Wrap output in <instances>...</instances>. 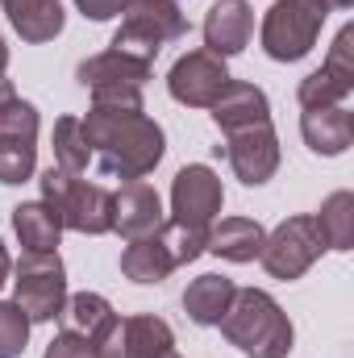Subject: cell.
Masks as SVG:
<instances>
[{
	"mask_svg": "<svg viewBox=\"0 0 354 358\" xmlns=\"http://www.w3.org/2000/svg\"><path fill=\"white\" fill-rule=\"evenodd\" d=\"M84 121L92 159L108 179H146L167 155V134L146 108H113V104H92Z\"/></svg>",
	"mask_w": 354,
	"mask_h": 358,
	"instance_id": "obj_1",
	"label": "cell"
},
{
	"mask_svg": "<svg viewBox=\"0 0 354 358\" xmlns=\"http://www.w3.org/2000/svg\"><path fill=\"white\" fill-rule=\"evenodd\" d=\"M217 325H221L225 342L238 346L246 358H288L296 346L292 317L263 287H238Z\"/></svg>",
	"mask_w": 354,
	"mask_h": 358,
	"instance_id": "obj_2",
	"label": "cell"
},
{
	"mask_svg": "<svg viewBox=\"0 0 354 358\" xmlns=\"http://www.w3.org/2000/svg\"><path fill=\"white\" fill-rule=\"evenodd\" d=\"M346 8H354V0H275L263 17V29H259L267 59L300 63L304 55H313L325 17L346 13Z\"/></svg>",
	"mask_w": 354,
	"mask_h": 358,
	"instance_id": "obj_3",
	"label": "cell"
},
{
	"mask_svg": "<svg viewBox=\"0 0 354 358\" xmlns=\"http://www.w3.org/2000/svg\"><path fill=\"white\" fill-rule=\"evenodd\" d=\"M187 34V17H183V0H125L121 8V25L108 42V50L155 67L159 50L167 42H179Z\"/></svg>",
	"mask_w": 354,
	"mask_h": 358,
	"instance_id": "obj_4",
	"label": "cell"
},
{
	"mask_svg": "<svg viewBox=\"0 0 354 358\" xmlns=\"http://www.w3.org/2000/svg\"><path fill=\"white\" fill-rule=\"evenodd\" d=\"M38 183H42V204L55 208V217L63 221V229L88 234V238L113 234V192L108 187L88 183V179H80V176H67L55 163L42 171Z\"/></svg>",
	"mask_w": 354,
	"mask_h": 358,
	"instance_id": "obj_5",
	"label": "cell"
},
{
	"mask_svg": "<svg viewBox=\"0 0 354 358\" xmlns=\"http://www.w3.org/2000/svg\"><path fill=\"white\" fill-rule=\"evenodd\" d=\"M13 304L29 317V325H46L59 321L63 304H67V267L55 255H21V263L13 267Z\"/></svg>",
	"mask_w": 354,
	"mask_h": 358,
	"instance_id": "obj_6",
	"label": "cell"
},
{
	"mask_svg": "<svg viewBox=\"0 0 354 358\" xmlns=\"http://www.w3.org/2000/svg\"><path fill=\"white\" fill-rule=\"evenodd\" d=\"M321 255H325L321 229H317L313 213H300V217L279 221V225L263 238V255H259V263H263V271L271 275V279L292 283V279H300L304 271L313 267Z\"/></svg>",
	"mask_w": 354,
	"mask_h": 358,
	"instance_id": "obj_7",
	"label": "cell"
},
{
	"mask_svg": "<svg viewBox=\"0 0 354 358\" xmlns=\"http://www.w3.org/2000/svg\"><path fill=\"white\" fill-rule=\"evenodd\" d=\"M155 67H142L117 50H100L88 55L76 67L80 88L92 92V104H113V108H142V88L150 80Z\"/></svg>",
	"mask_w": 354,
	"mask_h": 358,
	"instance_id": "obj_8",
	"label": "cell"
},
{
	"mask_svg": "<svg viewBox=\"0 0 354 358\" xmlns=\"http://www.w3.org/2000/svg\"><path fill=\"white\" fill-rule=\"evenodd\" d=\"M225 208V187L221 176L204 163H187L179 167L171 179V217L176 225H192V229H208Z\"/></svg>",
	"mask_w": 354,
	"mask_h": 358,
	"instance_id": "obj_9",
	"label": "cell"
},
{
	"mask_svg": "<svg viewBox=\"0 0 354 358\" xmlns=\"http://www.w3.org/2000/svg\"><path fill=\"white\" fill-rule=\"evenodd\" d=\"M351 92H354V25H342L325 63L300 80L296 100H300V108H334V104H346Z\"/></svg>",
	"mask_w": 354,
	"mask_h": 358,
	"instance_id": "obj_10",
	"label": "cell"
},
{
	"mask_svg": "<svg viewBox=\"0 0 354 358\" xmlns=\"http://www.w3.org/2000/svg\"><path fill=\"white\" fill-rule=\"evenodd\" d=\"M229 80H234V76H229L225 59H217V55H208V50H187V55H179L176 63H171V71H167V92H171L176 104L208 108V104L225 92Z\"/></svg>",
	"mask_w": 354,
	"mask_h": 358,
	"instance_id": "obj_11",
	"label": "cell"
},
{
	"mask_svg": "<svg viewBox=\"0 0 354 358\" xmlns=\"http://www.w3.org/2000/svg\"><path fill=\"white\" fill-rule=\"evenodd\" d=\"M225 159L246 187H263L267 179L279 171V134H275V125L263 121V125L229 129L225 134Z\"/></svg>",
	"mask_w": 354,
	"mask_h": 358,
	"instance_id": "obj_12",
	"label": "cell"
},
{
	"mask_svg": "<svg viewBox=\"0 0 354 358\" xmlns=\"http://www.w3.org/2000/svg\"><path fill=\"white\" fill-rule=\"evenodd\" d=\"M167 225L163 200L146 179H129L121 183V192H113V234H121L125 242L150 238Z\"/></svg>",
	"mask_w": 354,
	"mask_h": 358,
	"instance_id": "obj_13",
	"label": "cell"
},
{
	"mask_svg": "<svg viewBox=\"0 0 354 358\" xmlns=\"http://www.w3.org/2000/svg\"><path fill=\"white\" fill-rule=\"evenodd\" d=\"M204 50L217 59H234L250 46L255 38V8L246 0H213L204 13Z\"/></svg>",
	"mask_w": 354,
	"mask_h": 358,
	"instance_id": "obj_14",
	"label": "cell"
},
{
	"mask_svg": "<svg viewBox=\"0 0 354 358\" xmlns=\"http://www.w3.org/2000/svg\"><path fill=\"white\" fill-rule=\"evenodd\" d=\"M300 138L313 155L321 159H338L354 146V113L346 104L334 108H304L300 113Z\"/></svg>",
	"mask_w": 354,
	"mask_h": 358,
	"instance_id": "obj_15",
	"label": "cell"
},
{
	"mask_svg": "<svg viewBox=\"0 0 354 358\" xmlns=\"http://www.w3.org/2000/svg\"><path fill=\"white\" fill-rule=\"evenodd\" d=\"M208 113H213V125H217L221 134H229V129H246V125L271 121V100H267V92L259 88V84L229 80L225 92L208 104Z\"/></svg>",
	"mask_w": 354,
	"mask_h": 358,
	"instance_id": "obj_16",
	"label": "cell"
},
{
	"mask_svg": "<svg viewBox=\"0 0 354 358\" xmlns=\"http://www.w3.org/2000/svg\"><path fill=\"white\" fill-rule=\"evenodd\" d=\"M263 238L267 229L250 217H221L208 225L204 234V250L225 259V263H255L263 255Z\"/></svg>",
	"mask_w": 354,
	"mask_h": 358,
	"instance_id": "obj_17",
	"label": "cell"
},
{
	"mask_svg": "<svg viewBox=\"0 0 354 358\" xmlns=\"http://www.w3.org/2000/svg\"><path fill=\"white\" fill-rule=\"evenodd\" d=\"M0 8L8 13V25L17 29V38L29 46L55 42L67 25V13L59 0H0Z\"/></svg>",
	"mask_w": 354,
	"mask_h": 358,
	"instance_id": "obj_18",
	"label": "cell"
},
{
	"mask_svg": "<svg viewBox=\"0 0 354 358\" xmlns=\"http://www.w3.org/2000/svg\"><path fill=\"white\" fill-rule=\"evenodd\" d=\"M13 234L29 255H55L63 242V221L42 200H21L13 208Z\"/></svg>",
	"mask_w": 354,
	"mask_h": 358,
	"instance_id": "obj_19",
	"label": "cell"
},
{
	"mask_svg": "<svg viewBox=\"0 0 354 358\" xmlns=\"http://www.w3.org/2000/svg\"><path fill=\"white\" fill-rule=\"evenodd\" d=\"M234 292H238V283H234L229 275H217V271L196 275V279L187 283V292H183V313H187L196 325H217V321L225 317Z\"/></svg>",
	"mask_w": 354,
	"mask_h": 358,
	"instance_id": "obj_20",
	"label": "cell"
},
{
	"mask_svg": "<svg viewBox=\"0 0 354 358\" xmlns=\"http://www.w3.org/2000/svg\"><path fill=\"white\" fill-rule=\"evenodd\" d=\"M176 267V259H171V250H167V242H163V234H150V238H138V242H129L125 250H121V275L129 279V283H163Z\"/></svg>",
	"mask_w": 354,
	"mask_h": 358,
	"instance_id": "obj_21",
	"label": "cell"
},
{
	"mask_svg": "<svg viewBox=\"0 0 354 358\" xmlns=\"http://www.w3.org/2000/svg\"><path fill=\"white\" fill-rule=\"evenodd\" d=\"M313 221H317V229H321V242H325V250H338V255H346L354 246V192H330L325 200H321V208L313 213Z\"/></svg>",
	"mask_w": 354,
	"mask_h": 358,
	"instance_id": "obj_22",
	"label": "cell"
},
{
	"mask_svg": "<svg viewBox=\"0 0 354 358\" xmlns=\"http://www.w3.org/2000/svg\"><path fill=\"white\" fill-rule=\"evenodd\" d=\"M117 313H113V304L100 296V292H76V296H67V304H63V313H59V321H63V329L67 334H80V338H96L108 321H113Z\"/></svg>",
	"mask_w": 354,
	"mask_h": 358,
	"instance_id": "obj_23",
	"label": "cell"
},
{
	"mask_svg": "<svg viewBox=\"0 0 354 358\" xmlns=\"http://www.w3.org/2000/svg\"><path fill=\"white\" fill-rule=\"evenodd\" d=\"M92 163V146L80 117H59L55 121V167L67 176H84Z\"/></svg>",
	"mask_w": 354,
	"mask_h": 358,
	"instance_id": "obj_24",
	"label": "cell"
},
{
	"mask_svg": "<svg viewBox=\"0 0 354 358\" xmlns=\"http://www.w3.org/2000/svg\"><path fill=\"white\" fill-rule=\"evenodd\" d=\"M38 108L21 96L0 104V142H38Z\"/></svg>",
	"mask_w": 354,
	"mask_h": 358,
	"instance_id": "obj_25",
	"label": "cell"
},
{
	"mask_svg": "<svg viewBox=\"0 0 354 358\" xmlns=\"http://www.w3.org/2000/svg\"><path fill=\"white\" fill-rule=\"evenodd\" d=\"M38 171V142H0V183L17 187Z\"/></svg>",
	"mask_w": 354,
	"mask_h": 358,
	"instance_id": "obj_26",
	"label": "cell"
},
{
	"mask_svg": "<svg viewBox=\"0 0 354 358\" xmlns=\"http://www.w3.org/2000/svg\"><path fill=\"white\" fill-rule=\"evenodd\" d=\"M25 346H29V317L13 300H0V358H21Z\"/></svg>",
	"mask_w": 354,
	"mask_h": 358,
	"instance_id": "obj_27",
	"label": "cell"
},
{
	"mask_svg": "<svg viewBox=\"0 0 354 358\" xmlns=\"http://www.w3.org/2000/svg\"><path fill=\"white\" fill-rule=\"evenodd\" d=\"M42 358H96V350L88 346V338L59 329V334H55V342L46 346V355H42Z\"/></svg>",
	"mask_w": 354,
	"mask_h": 358,
	"instance_id": "obj_28",
	"label": "cell"
},
{
	"mask_svg": "<svg viewBox=\"0 0 354 358\" xmlns=\"http://www.w3.org/2000/svg\"><path fill=\"white\" fill-rule=\"evenodd\" d=\"M76 8H80L88 21H113V17H121L125 0H76Z\"/></svg>",
	"mask_w": 354,
	"mask_h": 358,
	"instance_id": "obj_29",
	"label": "cell"
},
{
	"mask_svg": "<svg viewBox=\"0 0 354 358\" xmlns=\"http://www.w3.org/2000/svg\"><path fill=\"white\" fill-rule=\"evenodd\" d=\"M8 275H13V259H8V250H4V238H0V287L8 283Z\"/></svg>",
	"mask_w": 354,
	"mask_h": 358,
	"instance_id": "obj_30",
	"label": "cell"
},
{
	"mask_svg": "<svg viewBox=\"0 0 354 358\" xmlns=\"http://www.w3.org/2000/svg\"><path fill=\"white\" fill-rule=\"evenodd\" d=\"M13 96H17V92H13V80H4V76H0V104H8Z\"/></svg>",
	"mask_w": 354,
	"mask_h": 358,
	"instance_id": "obj_31",
	"label": "cell"
},
{
	"mask_svg": "<svg viewBox=\"0 0 354 358\" xmlns=\"http://www.w3.org/2000/svg\"><path fill=\"white\" fill-rule=\"evenodd\" d=\"M4 67H8V46H4V34H0V76H4Z\"/></svg>",
	"mask_w": 354,
	"mask_h": 358,
	"instance_id": "obj_32",
	"label": "cell"
},
{
	"mask_svg": "<svg viewBox=\"0 0 354 358\" xmlns=\"http://www.w3.org/2000/svg\"><path fill=\"white\" fill-rule=\"evenodd\" d=\"M159 358H183V355H179V350H167V355H159Z\"/></svg>",
	"mask_w": 354,
	"mask_h": 358,
	"instance_id": "obj_33",
	"label": "cell"
}]
</instances>
